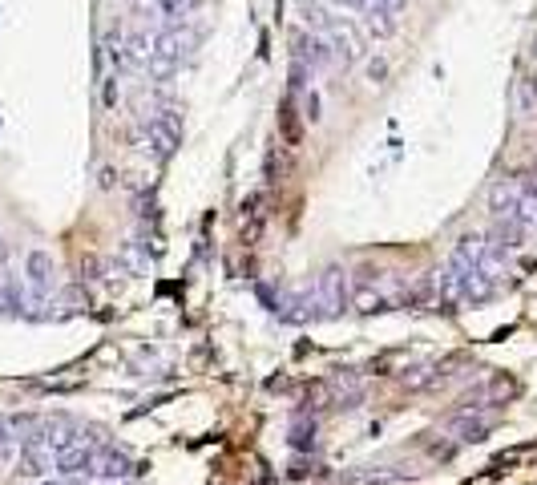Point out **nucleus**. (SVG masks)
Segmentation results:
<instances>
[{
  "instance_id": "2eb2a0df",
  "label": "nucleus",
  "mask_w": 537,
  "mask_h": 485,
  "mask_svg": "<svg viewBox=\"0 0 537 485\" xmlns=\"http://www.w3.org/2000/svg\"><path fill=\"white\" fill-rule=\"evenodd\" d=\"M384 69H388V65H384V61H380V57H376V61H372V65H368V73H372V81H380V77H384Z\"/></svg>"
},
{
  "instance_id": "f8f14e48",
  "label": "nucleus",
  "mask_w": 537,
  "mask_h": 485,
  "mask_svg": "<svg viewBox=\"0 0 537 485\" xmlns=\"http://www.w3.org/2000/svg\"><path fill=\"white\" fill-rule=\"evenodd\" d=\"M190 5H194V0H154V9H158V17H162V29H178V25L186 21Z\"/></svg>"
},
{
  "instance_id": "9b49d317",
  "label": "nucleus",
  "mask_w": 537,
  "mask_h": 485,
  "mask_svg": "<svg viewBox=\"0 0 537 485\" xmlns=\"http://www.w3.org/2000/svg\"><path fill=\"white\" fill-rule=\"evenodd\" d=\"M513 110H517L521 122H529L537 114V85L533 81H525V77L513 81Z\"/></svg>"
},
{
  "instance_id": "1a4fd4ad",
  "label": "nucleus",
  "mask_w": 537,
  "mask_h": 485,
  "mask_svg": "<svg viewBox=\"0 0 537 485\" xmlns=\"http://www.w3.org/2000/svg\"><path fill=\"white\" fill-rule=\"evenodd\" d=\"M521 194H525L521 174H513V178H497L493 190H489V211H493V219H509V215L517 211V203H521Z\"/></svg>"
},
{
  "instance_id": "dca6fc26",
  "label": "nucleus",
  "mask_w": 537,
  "mask_h": 485,
  "mask_svg": "<svg viewBox=\"0 0 537 485\" xmlns=\"http://www.w3.org/2000/svg\"><path fill=\"white\" fill-rule=\"evenodd\" d=\"M45 485H53V481H45Z\"/></svg>"
},
{
  "instance_id": "4468645a",
  "label": "nucleus",
  "mask_w": 537,
  "mask_h": 485,
  "mask_svg": "<svg viewBox=\"0 0 537 485\" xmlns=\"http://www.w3.org/2000/svg\"><path fill=\"white\" fill-rule=\"evenodd\" d=\"M332 5H336V9H360V13H364L368 0H332Z\"/></svg>"
},
{
  "instance_id": "423d86ee",
  "label": "nucleus",
  "mask_w": 537,
  "mask_h": 485,
  "mask_svg": "<svg viewBox=\"0 0 537 485\" xmlns=\"http://www.w3.org/2000/svg\"><path fill=\"white\" fill-rule=\"evenodd\" d=\"M311 296H315V308L344 312V308H348V296H352V279H348V271H344V267L319 271V275H315V287H311Z\"/></svg>"
},
{
  "instance_id": "20e7f679",
  "label": "nucleus",
  "mask_w": 537,
  "mask_h": 485,
  "mask_svg": "<svg viewBox=\"0 0 537 485\" xmlns=\"http://www.w3.org/2000/svg\"><path fill=\"white\" fill-rule=\"evenodd\" d=\"M21 283H25V291H29L33 304L53 300V287H57V263H53V255L41 251V247L29 251V255H25V275H21Z\"/></svg>"
},
{
  "instance_id": "7ed1b4c3",
  "label": "nucleus",
  "mask_w": 537,
  "mask_h": 485,
  "mask_svg": "<svg viewBox=\"0 0 537 485\" xmlns=\"http://www.w3.org/2000/svg\"><path fill=\"white\" fill-rule=\"evenodd\" d=\"M142 142H146L142 146L146 154H154L158 162H166L182 146V118H178V110H170V106L154 110L146 118V126H142Z\"/></svg>"
},
{
  "instance_id": "6e6552de",
  "label": "nucleus",
  "mask_w": 537,
  "mask_h": 485,
  "mask_svg": "<svg viewBox=\"0 0 537 485\" xmlns=\"http://www.w3.org/2000/svg\"><path fill=\"white\" fill-rule=\"evenodd\" d=\"M53 469H57L53 449L45 441H37V437H25L21 457H17V473H25V477H49Z\"/></svg>"
},
{
  "instance_id": "f03ea898",
  "label": "nucleus",
  "mask_w": 537,
  "mask_h": 485,
  "mask_svg": "<svg viewBox=\"0 0 537 485\" xmlns=\"http://www.w3.org/2000/svg\"><path fill=\"white\" fill-rule=\"evenodd\" d=\"M396 300H400V296H396V287L388 283V271H372V267H368L364 275L352 279V296H348V304H352L360 316L388 312Z\"/></svg>"
},
{
  "instance_id": "ddd939ff",
  "label": "nucleus",
  "mask_w": 537,
  "mask_h": 485,
  "mask_svg": "<svg viewBox=\"0 0 537 485\" xmlns=\"http://www.w3.org/2000/svg\"><path fill=\"white\" fill-rule=\"evenodd\" d=\"M404 9H408V0H368L364 13H380V17H388V21H400Z\"/></svg>"
},
{
  "instance_id": "39448f33",
  "label": "nucleus",
  "mask_w": 537,
  "mask_h": 485,
  "mask_svg": "<svg viewBox=\"0 0 537 485\" xmlns=\"http://www.w3.org/2000/svg\"><path fill=\"white\" fill-rule=\"evenodd\" d=\"M319 37H328L332 57H336V65H340V69H352V65H360V61H364L368 37L360 33V25H352V21H336L328 33H319Z\"/></svg>"
},
{
  "instance_id": "9d476101",
  "label": "nucleus",
  "mask_w": 537,
  "mask_h": 485,
  "mask_svg": "<svg viewBox=\"0 0 537 485\" xmlns=\"http://www.w3.org/2000/svg\"><path fill=\"white\" fill-rule=\"evenodd\" d=\"M134 473V465H130V457L126 453H118V449H97V461H93V477H101V481H126Z\"/></svg>"
},
{
  "instance_id": "f257e3e1",
  "label": "nucleus",
  "mask_w": 537,
  "mask_h": 485,
  "mask_svg": "<svg viewBox=\"0 0 537 485\" xmlns=\"http://www.w3.org/2000/svg\"><path fill=\"white\" fill-rule=\"evenodd\" d=\"M186 49H190V37L182 33V29H158V33H150V53H146V77L150 81H170L174 77V69L182 65V57H186Z\"/></svg>"
},
{
  "instance_id": "0eeeda50",
  "label": "nucleus",
  "mask_w": 537,
  "mask_h": 485,
  "mask_svg": "<svg viewBox=\"0 0 537 485\" xmlns=\"http://www.w3.org/2000/svg\"><path fill=\"white\" fill-rule=\"evenodd\" d=\"M97 449H101V445H97L93 437L73 441L69 449H61V453H57V469H53V473H61V477H93Z\"/></svg>"
}]
</instances>
